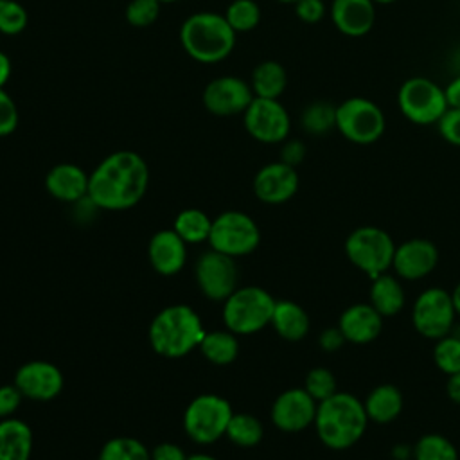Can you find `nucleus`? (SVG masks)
<instances>
[{"label": "nucleus", "instance_id": "nucleus-1", "mask_svg": "<svg viewBox=\"0 0 460 460\" xmlns=\"http://www.w3.org/2000/svg\"><path fill=\"white\" fill-rule=\"evenodd\" d=\"M149 185L146 160L129 149L110 153L93 169L88 181V201L104 210L135 207Z\"/></svg>", "mask_w": 460, "mask_h": 460}, {"label": "nucleus", "instance_id": "nucleus-2", "mask_svg": "<svg viewBox=\"0 0 460 460\" xmlns=\"http://www.w3.org/2000/svg\"><path fill=\"white\" fill-rule=\"evenodd\" d=\"M368 422L363 401L350 392L338 390L318 402L313 426L325 447L343 451L363 438Z\"/></svg>", "mask_w": 460, "mask_h": 460}, {"label": "nucleus", "instance_id": "nucleus-3", "mask_svg": "<svg viewBox=\"0 0 460 460\" xmlns=\"http://www.w3.org/2000/svg\"><path fill=\"white\" fill-rule=\"evenodd\" d=\"M237 34L223 14L212 11L194 13L180 27L183 50L198 63L214 65L226 59L235 47Z\"/></svg>", "mask_w": 460, "mask_h": 460}, {"label": "nucleus", "instance_id": "nucleus-4", "mask_svg": "<svg viewBox=\"0 0 460 460\" xmlns=\"http://www.w3.org/2000/svg\"><path fill=\"white\" fill-rule=\"evenodd\" d=\"M205 329L199 314L185 304L162 309L151 322L149 343L164 358H181L199 347Z\"/></svg>", "mask_w": 460, "mask_h": 460}, {"label": "nucleus", "instance_id": "nucleus-5", "mask_svg": "<svg viewBox=\"0 0 460 460\" xmlns=\"http://www.w3.org/2000/svg\"><path fill=\"white\" fill-rule=\"evenodd\" d=\"M395 246L397 244L386 230L374 225H363L347 235L343 250L354 268L374 279L392 268Z\"/></svg>", "mask_w": 460, "mask_h": 460}, {"label": "nucleus", "instance_id": "nucleus-6", "mask_svg": "<svg viewBox=\"0 0 460 460\" xmlns=\"http://www.w3.org/2000/svg\"><path fill=\"white\" fill-rule=\"evenodd\" d=\"M275 298L259 286L237 288L223 304V322L234 334H253L271 323Z\"/></svg>", "mask_w": 460, "mask_h": 460}, {"label": "nucleus", "instance_id": "nucleus-7", "mask_svg": "<svg viewBox=\"0 0 460 460\" xmlns=\"http://www.w3.org/2000/svg\"><path fill=\"white\" fill-rule=\"evenodd\" d=\"M397 106L404 119L417 126L437 124L449 108L444 86L424 75L408 77L399 86Z\"/></svg>", "mask_w": 460, "mask_h": 460}, {"label": "nucleus", "instance_id": "nucleus-8", "mask_svg": "<svg viewBox=\"0 0 460 460\" xmlns=\"http://www.w3.org/2000/svg\"><path fill=\"white\" fill-rule=\"evenodd\" d=\"M386 129L383 110L367 97H349L336 104V131L349 142L368 146Z\"/></svg>", "mask_w": 460, "mask_h": 460}, {"label": "nucleus", "instance_id": "nucleus-9", "mask_svg": "<svg viewBox=\"0 0 460 460\" xmlns=\"http://www.w3.org/2000/svg\"><path fill=\"white\" fill-rule=\"evenodd\" d=\"M232 406L216 394H201L194 397L183 413L185 433L198 444H212L226 433Z\"/></svg>", "mask_w": 460, "mask_h": 460}, {"label": "nucleus", "instance_id": "nucleus-10", "mask_svg": "<svg viewBox=\"0 0 460 460\" xmlns=\"http://www.w3.org/2000/svg\"><path fill=\"white\" fill-rule=\"evenodd\" d=\"M413 329L431 341L449 334L455 327L456 311L453 305L451 291L433 286L420 291L411 305Z\"/></svg>", "mask_w": 460, "mask_h": 460}, {"label": "nucleus", "instance_id": "nucleus-11", "mask_svg": "<svg viewBox=\"0 0 460 460\" xmlns=\"http://www.w3.org/2000/svg\"><path fill=\"white\" fill-rule=\"evenodd\" d=\"M208 243L212 250L235 259L252 253L259 246L261 230L248 214L226 210L212 219Z\"/></svg>", "mask_w": 460, "mask_h": 460}, {"label": "nucleus", "instance_id": "nucleus-12", "mask_svg": "<svg viewBox=\"0 0 460 460\" xmlns=\"http://www.w3.org/2000/svg\"><path fill=\"white\" fill-rule=\"evenodd\" d=\"M246 133L262 144H282L291 129V117L279 99L253 97L243 113Z\"/></svg>", "mask_w": 460, "mask_h": 460}, {"label": "nucleus", "instance_id": "nucleus-13", "mask_svg": "<svg viewBox=\"0 0 460 460\" xmlns=\"http://www.w3.org/2000/svg\"><path fill=\"white\" fill-rule=\"evenodd\" d=\"M194 273L201 293L210 300L225 302L237 289L239 271L234 257L212 248L198 257Z\"/></svg>", "mask_w": 460, "mask_h": 460}, {"label": "nucleus", "instance_id": "nucleus-14", "mask_svg": "<svg viewBox=\"0 0 460 460\" xmlns=\"http://www.w3.org/2000/svg\"><path fill=\"white\" fill-rule=\"evenodd\" d=\"M253 97L250 83L235 75H221L203 88L201 102L216 117H234L243 115Z\"/></svg>", "mask_w": 460, "mask_h": 460}, {"label": "nucleus", "instance_id": "nucleus-15", "mask_svg": "<svg viewBox=\"0 0 460 460\" xmlns=\"http://www.w3.org/2000/svg\"><path fill=\"white\" fill-rule=\"evenodd\" d=\"M318 402L302 388H288L271 404V422L286 433H298L313 426Z\"/></svg>", "mask_w": 460, "mask_h": 460}, {"label": "nucleus", "instance_id": "nucleus-16", "mask_svg": "<svg viewBox=\"0 0 460 460\" xmlns=\"http://www.w3.org/2000/svg\"><path fill=\"white\" fill-rule=\"evenodd\" d=\"M438 264V248L426 237H411L395 246L392 270L401 280H420Z\"/></svg>", "mask_w": 460, "mask_h": 460}, {"label": "nucleus", "instance_id": "nucleus-17", "mask_svg": "<svg viewBox=\"0 0 460 460\" xmlns=\"http://www.w3.org/2000/svg\"><path fill=\"white\" fill-rule=\"evenodd\" d=\"M300 185L296 167L284 162H271L261 167L253 178L255 196L268 205H280L289 201Z\"/></svg>", "mask_w": 460, "mask_h": 460}, {"label": "nucleus", "instance_id": "nucleus-18", "mask_svg": "<svg viewBox=\"0 0 460 460\" xmlns=\"http://www.w3.org/2000/svg\"><path fill=\"white\" fill-rule=\"evenodd\" d=\"M14 385L27 399L50 401L63 388V374L54 363L34 359L23 363L16 370Z\"/></svg>", "mask_w": 460, "mask_h": 460}, {"label": "nucleus", "instance_id": "nucleus-19", "mask_svg": "<svg viewBox=\"0 0 460 460\" xmlns=\"http://www.w3.org/2000/svg\"><path fill=\"white\" fill-rule=\"evenodd\" d=\"M383 320L385 318L368 302H358L341 311L338 327L341 329L347 343L367 345L381 334Z\"/></svg>", "mask_w": 460, "mask_h": 460}, {"label": "nucleus", "instance_id": "nucleus-20", "mask_svg": "<svg viewBox=\"0 0 460 460\" xmlns=\"http://www.w3.org/2000/svg\"><path fill=\"white\" fill-rule=\"evenodd\" d=\"M331 20L341 34L361 38L376 25V4L372 0H332Z\"/></svg>", "mask_w": 460, "mask_h": 460}, {"label": "nucleus", "instance_id": "nucleus-21", "mask_svg": "<svg viewBox=\"0 0 460 460\" xmlns=\"http://www.w3.org/2000/svg\"><path fill=\"white\" fill-rule=\"evenodd\" d=\"M185 241L174 230H160L156 232L147 248V255L151 266L160 275H174L178 273L187 261V248Z\"/></svg>", "mask_w": 460, "mask_h": 460}, {"label": "nucleus", "instance_id": "nucleus-22", "mask_svg": "<svg viewBox=\"0 0 460 460\" xmlns=\"http://www.w3.org/2000/svg\"><path fill=\"white\" fill-rule=\"evenodd\" d=\"M88 181L90 174H86L75 164H58L45 176L47 192L66 203H75L88 198Z\"/></svg>", "mask_w": 460, "mask_h": 460}, {"label": "nucleus", "instance_id": "nucleus-23", "mask_svg": "<svg viewBox=\"0 0 460 460\" xmlns=\"http://www.w3.org/2000/svg\"><path fill=\"white\" fill-rule=\"evenodd\" d=\"M370 289H368V304L383 316L390 318L402 311L406 302V293L402 280L394 273H381L374 279H370Z\"/></svg>", "mask_w": 460, "mask_h": 460}, {"label": "nucleus", "instance_id": "nucleus-24", "mask_svg": "<svg viewBox=\"0 0 460 460\" xmlns=\"http://www.w3.org/2000/svg\"><path fill=\"white\" fill-rule=\"evenodd\" d=\"M363 406L370 422L390 424L401 415L404 397L399 386L392 383H381L367 394V397L363 399Z\"/></svg>", "mask_w": 460, "mask_h": 460}, {"label": "nucleus", "instance_id": "nucleus-25", "mask_svg": "<svg viewBox=\"0 0 460 460\" xmlns=\"http://www.w3.org/2000/svg\"><path fill=\"white\" fill-rule=\"evenodd\" d=\"M275 332L288 341H300L307 336L311 322L305 309L293 300H277L271 314Z\"/></svg>", "mask_w": 460, "mask_h": 460}, {"label": "nucleus", "instance_id": "nucleus-26", "mask_svg": "<svg viewBox=\"0 0 460 460\" xmlns=\"http://www.w3.org/2000/svg\"><path fill=\"white\" fill-rule=\"evenodd\" d=\"M32 451V431L20 419L0 420V460H29Z\"/></svg>", "mask_w": 460, "mask_h": 460}, {"label": "nucleus", "instance_id": "nucleus-27", "mask_svg": "<svg viewBox=\"0 0 460 460\" xmlns=\"http://www.w3.org/2000/svg\"><path fill=\"white\" fill-rule=\"evenodd\" d=\"M250 86L255 97L279 99L288 86V72L275 59L261 61L252 72Z\"/></svg>", "mask_w": 460, "mask_h": 460}, {"label": "nucleus", "instance_id": "nucleus-28", "mask_svg": "<svg viewBox=\"0 0 460 460\" xmlns=\"http://www.w3.org/2000/svg\"><path fill=\"white\" fill-rule=\"evenodd\" d=\"M201 354L214 365H228L239 354L237 334L232 331H210L199 341Z\"/></svg>", "mask_w": 460, "mask_h": 460}, {"label": "nucleus", "instance_id": "nucleus-29", "mask_svg": "<svg viewBox=\"0 0 460 460\" xmlns=\"http://www.w3.org/2000/svg\"><path fill=\"white\" fill-rule=\"evenodd\" d=\"M212 228V219L199 208H185L181 210L172 225V230L185 241V243H203L208 241Z\"/></svg>", "mask_w": 460, "mask_h": 460}, {"label": "nucleus", "instance_id": "nucleus-30", "mask_svg": "<svg viewBox=\"0 0 460 460\" xmlns=\"http://www.w3.org/2000/svg\"><path fill=\"white\" fill-rule=\"evenodd\" d=\"M300 124L305 133L322 137L336 129V104L329 101H313L300 115Z\"/></svg>", "mask_w": 460, "mask_h": 460}, {"label": "nucleus", "instance_id": "nucleus-31", "mask_svg": "<svg viewBox=\"0 0 460 460\" xmlns=\"http://www.w3.org/2000/svg\"><path fill=\"white\" fill-rule=\"evenodd\" d=\"M413 460H460L456 446L442 433H426L413 444Z\"/></svg>", "mask_w": 460, "mask_h": 460}, {"label": "nucleus", "instance_id": "nucleus-32", "mask_svg": "<svg viewBox=\"0 0 460 460\" xmlns=\"http://www.w3.org/2000/svg\"><path fill=\"white\" fill-rule=\"evenodd\" d=\"M230 442L241 447H253L262 440V422L250 413H234L225 433Z\"/></svg>", "mask_w": 460, "mask_h": 460}, {"label": "nucleus", "instance_id": "nucleus-33", "mask_svg": "<svg viewBox=\"0 0 460 460\" xmlns=\"http://www.w3.org/2000/svg\"><path fill=\"white\" fill-rule=\"evenodd\" d=\"M223 16L235 34L250 32L261 22V7L255 0H232Z\"/></svg>", "mask_w": 460, "mask_h": 460}, {"label": "nucleus", "instance_id": "nucleus-34", "mask_svg": "<svg viewBox=\"0 0 460 460\" xmlns=\"http://www.w3.org/2000/svg\"><path fill=\"white\" fill-rule=\"evenodd\" d=\"M99 460H151V453L137 438L115 437L102 446Z\"/></svg>", "mask_w": 460, "mask_h": 460}, {"label": "nucleus", "instance_id": "nucleus-35", "mask_svg": "<svg viewBox=\"0 0 460 460\" xmlns=\"http://www.w3.org/2000/svg\"><path fill=\"white\" fill-rule=\"evenodd\" d=\"M433 363L446 376L460 372V336L449 332L435 340Z\"/></svg>", "mask_w": 460, "mask_h": 460}, {"label": "nucleus", "instance_id": "nucleus-36", "mask_svg": "<svg viewBox=\"0 0 460 460\" xmlns=\"http://www.w3.org/2000/svg\"><path fill=\"white\" fill-rule=\"evenodd\" d=\"M304 390L316 401L322 402L332 394L338 392V383L336 376L325 368V367H314L307 372L305 381H304Z\"/></svg>", "mask_w": 460, "mask_h": 460}, {"label": "nucleus", "instance_id": "nucleus-37", "mask_svg": "<svg viewBox=\"0 0 460 460\" xmlns=\"http://www.w3.org/2000/svg\"><path fill=\"white\" fill-rule=\"evenodd\" d=\"M29 14L25 7L16 0H0V32L5 36H16L25 31Z\"/></svg>", "mask_w": 460, "mask_h": 460}, {"label": "nucleus", "instance_id": "nucleus-38", "mask_svg": "<svg viewBox=\"0 0 460 460\" xmlns=\"http://www.w3.org/2000/svg\"><path fill=\"white\" fill-rule=\"evenodd\" d=\"M162 4L158 0H129L126 5V20L137 29L149 27L156 22Z\"/></svg>", "mask_w": 460, "mask_h": 460}, {"label": "nucleus", "instance_id": "nucleus-39", "mask_svg": "<svg viewBox=\"0 0 460 460\" xmlns=\"http://www.w3.org/2000/svg\"><path fill=\"white\" fill-rule=\"evenodd\" d=\"M18 122H20V113H18L16 102L4 88H0V137H7L14 133V129L18 128Z\"/></svg>", "mask_w": 460, "mask_h": 460}, {"label": "nucleus", "instance_id": "nucleus-40", "mask_svg": "<svg viewBox=\"0 0 460 460\" xmlns=\"http://www.w3.org/2000/svg\"><path fill=\"white\" fill-rule=\"evenodd\" d=\"M440 137L451 144L460 147V110L458 108H447V111L440 117L437 122Z\"/></svg>", "mask_w": 460, "mask_h": 460}, {"label": "nucleus", "instance_id": "nucleus-41", "mask_svg": "<svg viewBox=\"0 0 460 460\" xmlns=\"http://www.w3.org/2000/svg\"><path fill=\"white\" fill-rule=\"evenodd\" d=\"M295 13L304 23H318L323 20L327 7L323 0H298L295 4Z\"/></svg>", "mask_w": 460, "mask_h": 460}, {"label": "nucleus", "instance_id": "nucleus-42", "mask_svg": "<svg viewBox=\"0 0 460 460\" xmlns=\"http://www.w3.org/2000/svg\"><path fill=\"white\" fill-rule=\"evenodd\" d=\"M22 397L23 395L14 383L0 386V417L2 419L13 417V413L18 410L22 402Z\"/></svg>", "mask_w": 460, "mask_h": 460}, {"label": "nucleus", "instance_id": "nucleus-43", "mask_svg": "<svg viewBox=\"0 0 460 460\" xmlns=\"http://www.w3.org/2000/svg\"><path fill=\"white\" fill-rule=\"evenodd\" d=\"M305 158V146L302 140L293 138V140H284L282 147H280V162L296 167L298 164H302Z\"/></svg>", "mask_w": 460, "mask_h": 460}, {"label": "nucleus", "instance_id": "nucleus-44", "mask_svg": "<svg viewBox=\"0 0 460 460\" xmlns=\"http://www.w3.org/2000/svg\"><path fill=\"white\" fill-rule=\"evenodd\" d=\"M345 343H347V340H345V336H343V332L338 325L336 327H325L318 336V345L327 354L338 352Z\"/></svg>", "mask_w": 460, "mask_h": 460}, {"label": "nucleus", "instance_id": "nucleus-45", "mask_svg": "<svg viewBox=\"0 0 460 460\" xmlns=\"http://www.w3.org/2000/svg\"><path fill=\"white\" fill-rule=\"evenodd\" d=\"M151 460H187V455L178 444L162 442L151 451Z\"/></svg>", "mask_w": 460, "mask_h": 460}, {"label": "nucleus", "instance_id": "nucleus-46", "mask_svg": "<svg viewBox=\"0 0 460 460\" xmlns=\"http://www.w3.org/2000/svg\"><path fill=\"white\" fill-rule=\"evenodd\" d=\"M444 92H446L447 106L460 110V75L453 77V79L444 86Z\"/></svg>", "mask_w": 460, "mask_h": 460}, {"label": "nucleus", "instance_id": "nucleus-47", "mask_svg": "<svg viewBox=\"0 0 460 460\" xmlns=\"http://www.w3.org/2000/svg\"><path fill=\"white\" fill-rule=\"evenodd\" d=\"M446 394H447V397H449L455 404H460V372H455V374L447 376V381H446Z\"/></svg>", "mask_w": 460, "mask_h": 460}, {"label": "nucleus", "instance_id": "nucleus-48", "mask_svg": "<svg viewBox=\"0 0 460 460\" xmlns=\"http://www.w3.org/2000/svg\"><path fill=\"white\" fill-rule=\"evenodd\" d=\"M11 72H13V65H11V59L5 52L0 50V88H4L11 77Z\"/></svg>", "mask_w": 460, "mask_h": 460}, {"label": "nucleus", "instance_id": "nucleus-49", "mask_svg": "<svg viewBox=\"0 0 460 460\" xmlns=\"http://www.w3.org/2000/svg\"><path fill=\"white\" fill-rule=\"evenodd\" d=\"M392 455L394 458H399V460H408L413 456V447L410 446H402V444H397L394 449H392Z\"/></svg>", "mask_w": 460, "mask_h": 460}, {"label": "nucleus", "instance_id": "nucleus-50", "mask_svg": "<svg viewBox=\"0 0 460 460\" xmlns=\"http://www.w3.org/2000/svg\"><path fill=\"white\" fill-rule=\"evenodd\" d=\"M451 298H453V305H455L456 316H460V282L453 288V291H451Z\"/></svg>", "mask_w": 460, "mask_h": 460}, {"label": "nucleus", "instance_id": "nucleus-51", "mask_svg": "<svg viewBox=\"0 0 460 460\" xmlns=\"http://www.w3.org/2000/svg\"><path fill=\"white\" fill-rule=\"evenodd\" d=\"M187 460H217L210 455H205V453H198V455H192V456H187Z\"/></svg>", "mask_w": 460, "mask_h": 460}, {"label": "nucleus", "instance_id": "nucleus-52", "mask_svg": "<svg viewBox=\"0 0 460 460\" xmlns=\"http://www.w3.org/2000/svg\"><path fill=\"white\" fill-rule=\"evenodd\" d=\"M376 5H388V4H395L397 0H372Z\"/></svg>", "mask_w": 460, "mask_h": 460}, {"label": "nucleus", "instance_id": "nucleus-53", "mask_svg": "<svg viewBox=\"0 0 460 460\" xmlns=\"http://www.w3.org/2000/svg\"><path fill=\"white\" fill-rule=\"evenodd\" d=\"M277 2H280V4H291V5H295L298 0H277Z\"/></svg>", "mask_w": 460, "mask_h": 460}, {"label": "nucleus", "instance_id": "nucleus-54", "mask_svg": "<svg viewBox=\"0 0 460 460\" xmlns=\"http://www.w3.org/2000/svg\"><path fill=\"white\" fill-rule=\"evenodd\" d=\"M160 4H176V2H180V0H158Z\"/></svg>", "mask_w": 460, "mask_h": 460}]
</instances>
